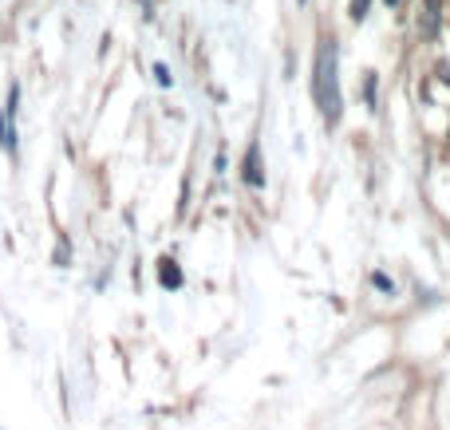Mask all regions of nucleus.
<instances>
[{
    "mask_svg": "<svg viewBox=\"0 0 450 430\" xmlns=\"http://www.w3.org/2000/svg\"><path fill=\"white\" fill-rule=\"evenodd\" d=\"M158 280H162V288H182L178 265H174V261H162V265H158Z\"/></svg>",
    "mask_w": 450,
    "mask_h": 430,
    "instance_id": "nucleus-4",
    "label": "nucleus"
},
{
    "mask_svg": "<svg viewBox=\"0 0 450 430\" xmlns=\"http://www.w3.org/2000/svg\"><path fill=\"white\" fill-rule=\"evenodd\" d=\"M367 12H372V0H352V9H348V16H352V20H356V24H359V20H367Z\"/></svg>",
    "mask_w": 450,
    "mask_h": 430,
    "instance_id": "nucleus-6",
    "label": "nucleus"
},
{
    "mask_svg": "<svg viewBox=\"0 0 450 430\" xmlns=\"http://www.w3.org/2000/svg\"><path fill=\"white\" fill-rule=\"evenodd\" d=\"M426 36H434L439 32V0H426Z\"/></svg>",
    "mask_w": 450,
    "mask_h": 430,
    "instance_id": "nucleus-5",
    "label": "nucleus"
},
{
    "mask_svg": "<svg viewBox=\"0 0 450 430\" xmlns=\"http://www.w3.org/2000/svg\"><path fill=\"white\" fill-rule=\"evenodd\" d=\"M154 79H158L162 87H170V83H174V76H170V68H166V63H154Z\"/></svg>",
    "mask_w": 450,
    "mask_h": 430,
    "instance_id": "nucleus-8",
    "label": "nucleus"
},
{
    "mask_svg": "<svg viewBox=\"0 0 450 430\" xmlns=\"http://www.w3.org/2000/svg\"><path fill=\"white\" fill-rule=\"evenodd\" d=\"M16 115H20V83H12L9 99L0 107V146H4V154H16Z\"/></svg>",
    "mask_w": 450,
    "mask_h": 430,
    "instance_id": "nucleus-2",
    "label": "nucleus"
},
{
    "mask_svg": "<svg viewBox=\"0 0 450 430\" xmlns=\"http://www.w3.org/2000/svg\"><path fill=\"white\" fill-rule=\"evenodd\" d=\"M241 178H245V186H253V190H261V186H265L261 146H257V143H249V150H245V166H241Z\"/></svg>",
    "mask_w": 450,
    "mask_h": 430,
    "instance_id": "nucleus-3",
    "label": "nucleus"
},
{
    "mask_svg": "<svg viewBox=\"0 0 450 430\" xmlns=\"http://www.w3.org/2000/svg\"><path fill=\"white\" fill-rule=\"evenodd\" d=\"M336 63H340V51H336V40H324L320 43V56H316V103H320L328 127L340 123V111H344V99H340V76H336Z\"/></svg>",
    "mask_w": 450,
    "mask_h": 430,
    "instance_id": "nucleus-1",
    "label": "nucleus"
},
{
    "mask_svg": "<svg viewBox=\"0 0 450 430\" xmlns=\"http://www.w3.org/2000/svg\"><path fill=\"white\" fill-rule=\"evenodd\" d=\"M372 285L379 288V292H387V296L395 292V285H391V277H387V272H372Z\"/></svg>",
    "mask_w": 450,
    "mask_h": 430,
    "instance_id": "nucleus-7",
    "label": "nucleus"
}]
</instances>
